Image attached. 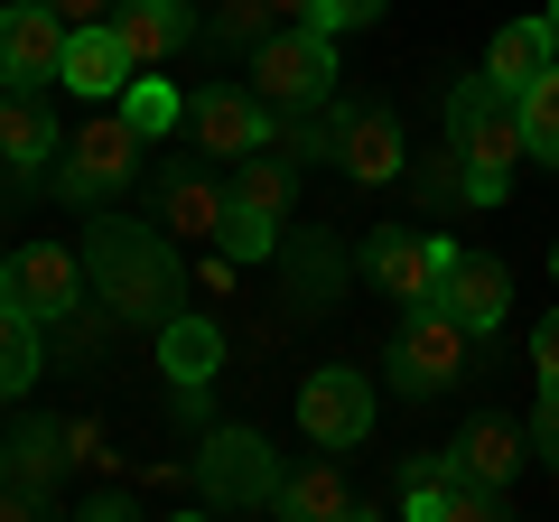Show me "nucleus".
<instances>
[{
	"instance_id": "nucleus-1",
	"label": "nucleus",
	"mask_w": 559,
	"mask_h": 522,
	"mask_svg": "<svg viewBox=\"0 0 559 522\" xmlns=\"http://www.w3.org/2000/svg\"><path fill=\"white\" fill-rule=\"evenodd\" d=\"M84 281H94V299L112 308L121 327H150V336H159V327L178 318V299H187L178 234H168V224H121V215H103L94 242H84Z\"/></svg>"
},
{
	"instance_id": "nucleus-2",
	"label": "nucleus",
	"mask_w": 559,
	"mask_h": 522,
	"mask_svg": "<svg viewBox=\"0 0 559 522\" xmlns=\"http://www.w3.org/2000/svg\"><path fill=\"white\" fill-rule=\"evenodd\" d=\"M448 150H457L466 178H476V205H503V197H513V159H532L522 94H513V84H495V75L448 84Z\"/></svg>"
},
{
	"instance_id": "nucleus-3",
	"label": "nucleus",
	"mask_w": 559,
	"mask_h": 522,
	"mask_svg": "<svg viewBox=\"0 0 559 522\" xmlns=\"http://www.w3.org/2000/svg\"><path fill=\"white\" fill-rule=\"evenodd\" d=\"M140 131L121 121V103H94V121H84L75 141L57 150V168H47V197L57 205H75V215H94V205H112L121 187L140 178Z\"/></svg>"
},
{
	"instance_id": "nucleus-4",
	"label": "nucleus",
	"mask_w": 559,
	"mask_h": 522,
	"mask_svg": "<svg viewBox=\"0 0 559 522\" xmlns=\"http://www.w3.org/2000/svg\"><path fill=\"white\" fill-rule=\"evenodd\" d=\"M466 345H476V336H466V327L429 299V308H411V318L392 327L382 373H392V392H411V402H439L448 382H466Z\"/></svg>"
},
{
	"instance_id": "nucleus-5",
	"label": "nucleus",
	"mask_w": 559,
	"mask_h": 522,
	"mask_svg": "<svg viewBox=\"0 0 559 522\" xmlns=\"http://www.w3.org/2000/svg\"><path fill=\"white\" fill-rule=\"evenodd\" d=\"M187 466H197V495L215 513H271V495H280V458L261 429H205V448Z\"/></svg>"
},
{
	"instance_id": "nucleus-6",
	"label": "nucleus",
	"mask_w": 559,
	"mask_h": 522,
	"mask_svg": "<svg viewBox=\"0 0 559 522\" xmlns=\"http://www.w3.org/2000/svg\"><path fill=\"white\" fill-rule=\"evenodd\" d=\"M252 94L271 103V112H289V103H326L336 94V38H326V28H271V38L252 47Z\"/></svg>"
},
{
	"instance_id": "nucleus-7",
	"label": "nucleus",
	"mask_w": 559,
	"mask_h": 522,
	"mask_svg": "<svg viewBox=\"0 0 559 522\" xmlns=\"http://www.w3.org/2000/svg\"><path fill=\"white\" fill-rule=\"evenodd\" d=\"M401 513H411V522H503V513H513V485L466 476V466L439 448V458L401 466Z\"/></svg>"
},
{
	"instance_id": "nucleus-8",
	"label": "nucleus",
	"mask_w": 559,
	"mask_h": 522,
	"mask_svg": "<svg viewBox=\"0 0 559 522\" xmlns=\"http://www.w3.org/2000/svg\"><path fill=\"white\" fill-rule=\"evenodd\" d=\"M448 261H457V242H448V234H392V224H382V234L355 242V271L392 308H429V299H439V281H448Z\"/></svg>"
},
{
	"instance_id": "nucleus-9",
	"label": "nucleus",
	"mask_w": 559,
	"mask_h": 522,
	"mask_svg": "<svg viewBox=\"0 0 559 522\" xmlns=\"http://www.w3.org/2000/svg\"><path fill=\"white\" fill-rule=\"evenodd\" d=\"M187 131H197V150L205 159H252V150H271V131H280V112L252 94V84H205V94H187Z\"/></svg>"
},
{
	"instance_id": "nucleus-10",
	"label": "nucleus",
	"mask_w": 559,
	"mask_h": 522,
	"mask_svg": "<svg viewBox=\"0 0 559 522\" xmlns=\"http://www.w3.org/2000/svg\"><path fill=\"white\" fill-rule=\"evenodd\" d=\"M299 429H308V448H364L373 439V382L355 364H318L299 382Z\"/></svg>"
},
{
	"instance_id": "nucleus-11",
	"label": "nucleus",
	"mask_w": 559,
	"mask_h": 522,
	"mask_svg": "<svg viewBox=\"0 0 559 522\" xmlns=\"http://www.w3.org/2000/svg\"><path fill=\"white\" fill-rule=\"evenodd\" d=\"M280 308H299V318H326V308L345 299V281H355V252H345L336 234H280Z\"/></svg>"
},
{
	"instance_id": "nucleus-12",
	"label": "nucleus",
	"mask_w": 559,
	"mask_h": 522,
	"mask_svg": "<svg viewBox=\"0 0 559 522\" xmlns=\"http://www.w3.org/2000/svg\"><path fill=\"white\" fill-rule=\"evenodd\" d=\"M57 150L66 131L47 112V84H0V168H10V187H47Z\"/></svg>"
},
{
	"instance_id": "nucleus-13",
	"label": "nucleus",
	"mask_w": 559,
	"mask_h": 522,
	"mask_svg": "<svg viewBox=\"0 0 559 522\" xmlns=\"http://www.w3.org/2000/svg\"><path fill=\"white\" fill-rule=\"evenodd\" d=\"M336 168H345L355 187H392V178H411V141H401V112H392V103H345Z\"/></svg>"
},
{
	"instance_id": "nucleus-14",
	"label": "nucleus",
	"mask_w": 559,
	"mask_h": 522,
	"mask_svg": "<svg viewBox=\"0 0 559 522\" xmlns=\"http://www.w3.org/2000/svg\"><path fill=\"white\" fill-rule=\"evenodd\" d=\"M66 38H75V28H66L47 0H10V10H0V84H57Z\"/></svg>"
},
{
	"instance_id": "nucleus-15",
	"label": "nucleus",
	"mask_w": 559,
	"mask_h": 522,
	"mask_svg": "<svg viewBox=\"0 0 559 522\" xmlns=\"http://www.w3.org/2000/svg\"><path fill=\"white\" fill-rule=\"evenodd\" d=\"M10 299H20L38 327H57L66 308L94 299V281H84V252H66V242H28V252L10 261Z\"/></svg>"
},
{
	"instance_id": "nucleus-16",
	"label": "nucleus",
	"mask_w": 559,
	"mask_h": 522,
	"mask_svg": "<svg viewBox=\"0 0 559 522\" xmlns=\"http://www.w3.org/2000/svg\"><path fill=\"white\" fill-rule=\"evenodd\" d=\"M224 205H234V187L215 178V159H168L159 168V224L178 242H215L224 234Z\"/></svg>"
},
{
	"instance_id": "nucleus-17",
	"label": "nucleus",
	"mask_w": 559,
	"mask_h": 522,
	"mask_svg": "<svg viewBox=\"0 0 559 522\" xmlns=\"http://www.w3.org/2000/svg\"><path fill=\"white\" fill-rule=\"evenodd\" d=\"M439 308L485 345L503 327V308H513V271H503L495 252H457V261H448V281H439Z\"/></svg>"
},
{
	"instance_id": "nucleus-18",
	"label": "nucleus",
	"mask_w": 559,
	"mask_h": 522,
	"mask_svg": "<svg viewBox=\"0 0 559 522\" xmlns=\"http://www.w3.org/2000/svg\"><path fill=\"white\" fill-rule=\"evenodd\" d=\"M159 373L178 382V411H205V382L224 373V327L197 318V308H178L159 327Z\"/></svg>"
},
{
	"instance_id": "nucleus-19",
	"label": "nucleus",
	"mask_w": 559,
	"mask_h": 522,
	"mask_svg": "<svg viewBox=\"0 0 559 522\" xmlns=\"http://www.w3.org/2000/svg\"><path fill=\"white\" fill-rule=\"evenodd\" d=\"M131 75H140V66H131V47H121L112 20H84L75 38H66V66H57L66 94H84V103H121V84H131Z\"/></svg>"
},
{
	"instance_id": "nucleus-20",
	"label": "nucleus",
	"mask_w": 559,
	"mask_h": 522,
	"mask_svg": "<svg viewBox=\"0 0 559 522\" xmlns=\"http://www.w3.org/2000/svg\"><path fill=\"white\" fill-rule=\"evenodd\" d=\"M112 28H121V47H131V66H168L187 38H205L197 0H121Z\"/></svg>"
},
{
	"instance_id": "nucleus-21",
	"label": "nucleus",
	"mask_w": 559,
	"mask_h": 522,
	"mask_svg": "<svg viewBox=\"0 0 559 522\" xmlns=\"http://www.w3.org/2000/svg\"><path fill=\"white\" fill-rule=\"evenodd\" d=\"M448 458L466 466V476H495V485H513L522 466H532V420H503V411H476V420L448 439Z\"/></svg>"
},
{
	"instance_id": "nucleus-22",
	"label": "nucleus",
	"mask_w": 559,
	"mask_h": 522,
	"mask_svg": "<svg viewBox=\"0 0 559 522\" xmlns=\"http://www.w3.org/2000/svg\"><path fill=\"white\" fill-rule=\"evenodd\" d=\"M271 513H289V522H336V513H364V495L336 476V458H308V466H280V495H271Z\"/></svg>"
},
{
	"instance_id": "nucleus-23",
	"label": "nucleus",
	"mask_w": 559,
	"mask_h": 522,
	"mask_svg": "<svg viewBox=\"0 0 559 522\" xmlns=\"http://www.w3.org/2000/svg\"><path fill=\"white\" fill-rule=\"evenodd\" d=\"M66 466H75V448H66V411H28V420L10 429V476H20V485H38V495H47V513H57Z\"/></svg>"
},
{
	"instance_id": "nucleus-24",
	"label": "nucleus",
	"mask_w": 559,
	"mask_h": 522,
	"mask_svg": "<svg viewBox=\"0 0 559 522\" xmlns=\"http://www.w3.org/2000/svg\"><path fill=\"white\" fill-rule=\"evenodd\" d=\"M38 364H47V327L0 289V402H20L28 382H38Z\"/></svg>"
},
{
	"instance_id": "nucleus-25",
	"label": "nucleus",
	"mask_w": 559,
	"mask_h": 522,
	"mask_svg": "<svg viewBox=\"0 0 559 522\" xmlns=\"http://www.w3.org/2000/svg\"><path fill=\"white\" fill-rule=\"evenodd\" d=\"M550 57H559V47H550V20H503V28H495V47H485V75L522 94V84H532Z\"/></svg>"
},
{
	"instance_id": "nucleus-26",
	"label": "nucleus",
	"mask_w": 559,
	"mask_h": 522,
	"mask_svg": "<svg viewBox=\"0 0 559 522\" xmlns=\"http://www.w3.org/2000/svg\"><path fill=\"white\" fill-rule=\"evenodd\" d=\"M336 131H345V103L326 94V103H289V112H280V131H271V150L280 159H336Z\"/></svg>"
},
{
	"instance_id": "nucleus-27",
	"label": "nucleus",
	"mask_w": 559,
	"mask_h": 522,
	"mask_svg": "<svg viewBox=\"0 0 559 522\" xmlns=\"http://www.w3.org/2000/svg\"><path fill=\"white\" fill-rule=\"evenodd\" d=\"M121 121H131L140 141H168V131L187 121V94L168 84V66H140V75L121 84Z\"/></svg>"
},
{
	"instance_id": "nucleus-28",
	"label": "nucleus",
	"mask_w": 559,
	"mask_h": 522,
	"mask_svg": "<svg viewBox=\"0 0 559 522\" xmlns=\"http://www.w3.org/2000/svg\"><path fill=\"white\" fill-rule=\"evenodd\" d=\"M234 187L242 205H261V215H280L289 224V197H299V159H280V150H252V159H234Z\"/></svg>"
},
{
	"instance_id": "nucleus-29",
	"label": "nucleus",
	"mask_w": 559,
	"mask_h": 522,
	"mask_svg": "<svg viewBox=\"0 0 559 522\" xmlns=\"http://www.w3.org/2000/svg\"><path fill=\"white\" fill-rule=\"evenodd\" d=\"M271 28H289V20L271 10V0H215V10H205V38H215L224 57H252V47L271 38Z\"/></svg>"
},
{
	"instance_id": "nucleus-30",
	"label": "nucleus",
	"mask_w": 559,
	"mask_h": 522,
	"mask_svg": "<svg viewBox=\"0 0 559 522\" xmlns=\"http://www.w3.org/2000/svg\"><path fill=\"white\" fill-rule=\"evenodd\" d=\"M215 252L224 261H271L280 252V215H261V205H224V234H215Z\"/></svg>"
},
{
	"instance_id": "nucleus-31",
	"label": "nucleus",
	"mask_w": 559,
	"mask_h": 522,
	"mask_svg": "<svg viewBox=\"0 0 559 522\" xmlns=\"http://www.w3.org/2000/svg\"><path fill=\"white\" fill-rule=\"evenodd\" d=\"M522 131H532V150L559 168V57L540 66L532 84H522Z\"/></svg>"
},
{
	"instance_id": "nucleus-32",
	"label": "nucleus",
	"mask_w": 559,
	"mask_h": 522,
	"mask_svg": "<svg viewBox=\"0 0 559 522\" xmlns=\"http://www.w3.org/2000/svg\"><path fill=\"white\" fill-rule=\"evenodd\" d=\"M66 448H75V466H94V476H103V466H121V458H112V439H103V420H94V411H66Z\"/></svg>"
},
{
	"instance_id": "nucleus-33",
	"label": "nucleus",
	"mask_w": 559,
	"mask_h": 522,
	"mask_svg": "<svg viewBox=\"0 0 559 522\" xmlns=\"http://www.w3.org/2000/svg\"><path fill=\"white\" fill-rule=\"evenodd\" d=\"M532 458L559 466V373L540 382V402H532Z\"/></svg>"
},
{
	"instance_id": "nucleus-34",
	"label": "nucleus",
	"mask_w": 559,
	"mask_h": 522,
	"mask_svg": "<svg viewBox=\"0 0 559 522\" xmlns=\"http://www.w3.org/2000/svg\"><path fill=\"white\" fill-rule=\"evenodd\" d=\"M382 10H392V0H326V10H318V28H326V38H345V28H373Z\"/></svg>"
},
{
	"instance_id": "nucleus-35",
	"label": "nucleus",
	"mask_w": 559,
	"mask_h": 522,
	"mask_svg": "<svg viewBox=\"0 0 559 522\" xmlns=\"http://www.w3.org/2000/svg\"><path fill=\"white\" fill-rule=\"evenodd\" d=\"M532 373H540V382H550V373H559V308H550V318H540V327H532Z\"/></svg>"
},
{
	"instance_id": "nucleus-36",
	"label": "nucleus",
	"mask_w": 559,
	"mask_h": 522,
	"mask_svg": "<svg viewBox=\"0 0 559 522\" xmlns=\"http://www.w3.org/2000/svg\"><path fill=\"white\" fill-rule=\"evenodd\" d=\"M47 10H57V20H66V28H84V20H112L121 0H47Z\"/></svg>"
},
{
	"instance_id": "nucleus-37",
	"label": "nucleus",
	"mask_w": 559,
	"mask_h": 522,
	"mask_svg": "<svg viewBox=\"0 0 559 522\" xmlns=\"http://www.w3.org/2000/svg\"><path fill=\"white\" fill-rule=\"evenodd\" d=\"M271 10H280V20H299V28H318V10H326V0H271Z\"/></svg>"
},
{
	"instance_id": "nucleus-38",
	"label": "nucleus",
	"mask_w": 559,
	"mask_h": 522,
	"mask_svg": "<svg viewBox=\"0 0 559 522\" xmlns=\"http://www.w3.org/2000/svg\"><path fill=\"white\" fill-rule=\"evenodd\" d=\"M540 20H550V47H559V0H550V10H540Z\"/></svg>"
},
{
	"instance_id": "nucleus-39",
	"label": "nucleus",
	"mask_w": 559,
	"mask_h": 522,
	"mask_svg": "<svg viewBox=\"0 0 559 522\" xmlns=\"http://www.w3.org/2000/svg\"><path fill=\"white\" fill-rule=\"evenodd\" d=\"M0 476H10V439H0Z\"/></svg>"
},
{
	"instance_id": "nucleus-40",
	"label": "nucleus",
	"mask_w": 559,
	"mask_h": 522,
	"mask_svg": "<svg viewBox=\"0 0 559 522\" xmlns=\"http://www.w3.org/2000/svg\"><path fill=\"white\" fill-rule=\"evenodd\" d=\"M0 289H10V252H0Z\"/></svg>"
},
{
	"instance_id": "nucleus-41",
	"label": "nucleus",
	"mask_w": 559,
	"mask_h": 522,
	"mask_svg": "<svg viewBox=\"0 0 559 522\" xmlns=\"http://www.w3.org/2000/svg\"><path fill=\"white\" fill-rule=\"evenodd\" d=\"M550 281H559V242H550Z\"/></svg>"
},
{
	"instance_id": "nucleus-42",
	"label": "nucleus",
	"mask_w": 559,
	"mask_h": 522,
	"mask_svg": "<svg viewBox=\"0 0 559 522\" xmlns=\"http://www.w3.org/2000/svg\"><path fill=\"white\" fill-rule=\"evenodd\" d=\"M0 10H10V0H0Z\"/></svg>"
}]
</instances>
